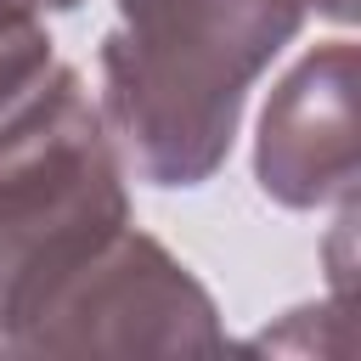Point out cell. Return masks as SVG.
<instances>
[{
	"label": "cell",
	"mask_w": 361,
	"mask_h": 361,
	"mask_svg": "<svg viewBox=\"0 0 361 361\" xmlns=\"http://www.w3.org/2000/svg\"><path fill=\"white\" fill-rule=\"evenodd\" d=\"M305 28L276 0H118L102 39V118L158 186H203L271 56Z\"/></svg>",
	"instance_id": "1"
},
{
	"label": "cell",
	"mask_w": 361,
	"mask_h": 361,
	"mask_svg": "<svg viewBox=\"0 0 361 361\" xmlns=\"http://www.w3.org/2000/svg\"><path fill=\"white\" fill-rule=\"evenodd\" d=\"M130 226L124 169L85 79L51 62L0 107V350L113 231Z\"/></svg>",
	"instance_id": "2"
},
{
	"label": "cell",
	"mask_w": 361,
	"mask_h": 361,
	"mask_svg": "<svg viewBox=\"0 0 361 361\" xmlns=\"http://www.w3.org/2000/svg\"><path fill=\"white\" fill-rule=\"evenodd\" d=\"M209 288L147 231H113L17 327V355H186L220 350Z\"/></svg>",
	"instance_id": "3"
},
{
	"label": "cell",
	"mask_w": 361,
	"mask_h": 361,
	"mask_svg": "<svg viewBox=\"0 0 361 361\" xmlns=\"http://www.w3.org/2000/svg\"><path fill=\"white\" fill-rule=\"evenodd\" d=\"M259 192L282 209H327L355 203V45H316L265 102L254 141Z\"/></svg>",
	"instance_id": "4"
},
{
	"label": "cell",
	"mask_w": 361,
	"mask_h": 361,
	"mask_svg": "<svg viewBox=\"0 0 361 361\" xmlns=\"http://www.w3.org/2000/svg\"><path fill=\"white\" fill-rule=\"evenodd\" d=\"M51 62H56V51H51V34L39 28V17L23 6H0V107H11Z\"/></svg>",
	"instance_id": "5"
},
{
	"label": "cell",
	"mask_w": 361,
	"mask_h": 361,
	"mask_svg": "<svg viewBox=\"0 0 361 361\" xmlns=\"http://www.w3.org/2000/svg\"><path fill=\"white\" fill-rule=\"evenodd\" d=\"M276 6H288L299 17H327V23H350L355 17V0H276Z\"/></svg>",
	"instance_id": "6"
},
{
	"label": "cell",
	"mask_w": 361,
	"mask_h": 361,
	"mask_svg": "<svg viewBox=\"0 0 361 361\" xmlns=\"http://www.w3.org/2000/svg\"><path fill=\"white\" fill-rule=\"evenodd\" d=\"M0 6H23V11H39V6H45V11H73L79 0H0Z\"/></svg>",
	"instance_id": "7"
}]
</instances>
